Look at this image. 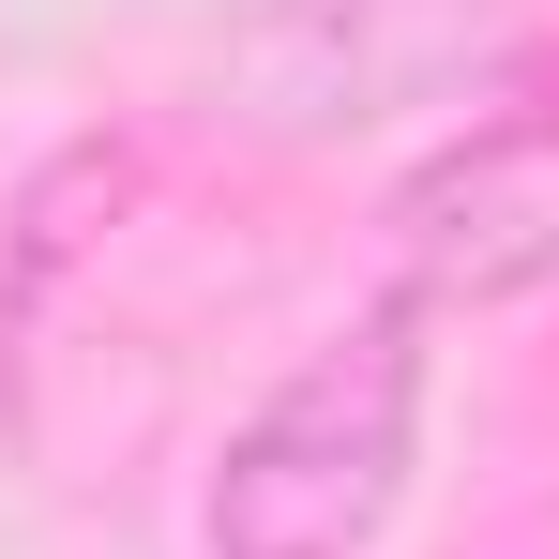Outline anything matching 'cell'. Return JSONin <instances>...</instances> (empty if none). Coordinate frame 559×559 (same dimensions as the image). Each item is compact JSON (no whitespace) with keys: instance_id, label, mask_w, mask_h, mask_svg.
<instances>
[{"instance_id":"7a4b0ae2","label":"cell","mask_w":559,"mask_h":559,"mask_svg":"<svg viewBox=\"0 0 559 559\" xmlns=\"http://www.w3.org/2000/svg\"><path fill=\"white\" fill-rule=\"evenodd\" d=\"M499 46V0H242L212 31V106L258 136H364L393 106L468 92Z\"/></svg>"},{"instance_id":"6da1fadb","label":"cell","mask_w":559,"mask_h":559,"mask_svg":"<svg viewBox=\"0 0 559 559\" xmlns=\"http://www.w3.org/2000/svg\"><path fill=\"white\" fill-rule=\"evenodd\" d=\"M408 439H424V318L378 302L258 393V424L227 439L212 499H197V545L212 559H364L408 499Z\"/></svg>"},{"instance_id":"3957f363","label":"cell","mask_w":559,"mask_h":559,"mask_svg":"<svg viewBox=\"0 0 559 559\" xmlns=\"http://www.w3.org/2000/svg\"><path fill=\"white\" fill-rule=\"evenodd\" d=\"M408 302H514L559 273V121H484L393 197Z\"/></svg>"}]
</instances>
